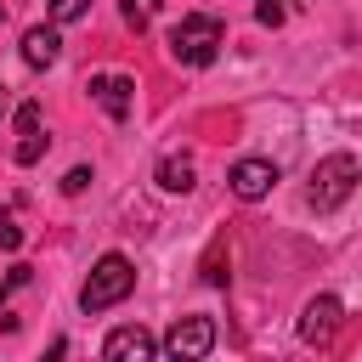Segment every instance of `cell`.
<instances>
[{
  "instance_id": "1",
  "label": "cell",
  "mask_w": 362,
  "mask_h": 362,
  "mask_svg": "<svg viewBox=\"0 0 362 362\" xmlns=\"http://www.w3.org/2000/svg\"><path fill=\"white\" fill-rule=\"evenodd\" d=\"M221 45H226V23H221L215 11H187V17L170 28V57H175L181 68H209V62L221 57Z\"/></svg>"
},
{
  "instance_id": "11",
  "label": "cell",
  "mask_w": 362,
  "mask_h": 362,
  "mask_svg": "<svg viewBox=\"0 0 362 362\" xmlns=\"http://www.w3.org/2000/svg\"><path fill=\"white\" fill-rule=\"evenodd\" d=\"M158 187L164 192H192V158H164L158 164Z\"/></svg>"
},
{
  "instance_id": "9",
  "label": "cell",
  "mask_w": 362,
  "mask_h": 362,
  "mask_svg": "<svg viewBox=\"0 0 362 362\" xmlns=\"http://www.w3.org/2000/svg\"><path fill=\"white\" fill-rule=\"evenodd\" d=\"M62 57V34H57V23H34L28 34H23V62L28 68H51Z\"/></svg>"
},
{
  "instance_id": "17",
  "label": "cell",
  "mask_w": 362,
  "mask_h": 362,
  "mask_svg": "<svg viewBox=\"0 0 362 362\" xmlns=\"http://www.w3.org/2000/svg\"><path fill=\"white\" fill-rule=\"evenodd\" d=\"M23 283H28V266H11V272L0 277V305H6V300H11V294H17Z\"/></svg>"
},
{
  "instance_id": "4",
  "label": "cell",
  "mask_w": 362,
  "mask_h": 362,
  "mask_svg": "<svg viewBox=\"0 0 362 362\" xmlns=\"http://www.w3.org/2000/svg\"><path fill=\"white\" fill-rule=\"evenodd\" d=\"M158 351H164V356H181V362L209 356V351H215V317H175Z\"/></svg>"
},
{
  "instance_id": "16",
  "label": "cell",
  "mask_w": 362,
  "mask_h": 362,
  "mask_svg": "<svg viewBox=\"0 0 362 362\" xmlns=\"http://www.w3.org/2000/svg\"><path fill=\"white\" fill-rule=\"evenodd\" d=\"M255 17H260L266 28H277V23L288 17V6H283V0H255Z\"/></svg>"
},
{
  "instance_id": "12",
  "label": "cell",
  "mask_w": 362,
  "mask_h": 362,
  "mask_svg": "<svg viewBox=\"0 0 362 362\" xmlns=\"http://www.w3.org/2000/svg\"><path fill=\"white\" fill-rule=\"evenodd\" d=\"M204 283H209V288H226V238L209 243V255H204Z\"/></svg>"
},
{
  "instance_id": "3",
  "label": "cell",
  "mask_w": 362,
  "mask_h": 362,
  "mask_svg": "<svg viewBox=\"0 0 362 362\" xmlns=\"http://www.w3.org/2000/svg\"><path fill=\"white\" fill-rule=\"evenodd\" d=\"M130 288H136V266H130L124 255H102V260L90 266L85 288H79V311H85V317H96V311L119 305Z\"/></svg>"
},
{
  "instance_id": "10",
  "label": "cell",
  "mask_w": 362,
  "mask_h": 362,
  "mask_svg": "<svg viewBox=\"0 0 362 362\" xmlns=\"http://www.w3.org/2000/svg\"><path fill=\"white\" fill-rule=\"evenodd\" d=\"M17 164H40V153H45V130H40V102H23L17 107Z\"/></svg>"
},
{
  "instance_id": "18",
  "label": "cell",
  "mask_w": 362,
  "mask_h": 362,
  "mask_svg": "<svg viewBox=\"0 0 362 362\" xmlns=\"http://www.w3.org/2000/svg\"><path fill=\"white\" fill-rule=\"evenodd\" d=\"M85 187H90V170H85V164H79V170H68V175H62V192H68V198H79V192H85Z\"/></svg>"
},
{
  "instance_id": "8",
  "label": "cell",
  "mask_w": 362,
  "mask_h": 362,
  "mask_svg": "<svg viewBox=\"0 0 362 362\" xmlns=\"http://www.w3.org/2000/svg\"><path fill=\"white\" fill-rule=\"evenodd\" d=\"M226 187H232L243 204H255V198H266V192L277 187V164H272V158H238L232 175H226Z\"/></svg>"
},
{
  "instance_id": "19",
  "label": "cell",
  "mask_w": 362,
  "mask_h": 362,
  "mask_svg": "<svg viewBox=\"0 0 362 362\" xmlns=\"http://www.w3.org/2000/svg\"><path fill=\"white\" fill-rule=\"evenodd\" d=\"M6 113H11V90L0 85V119H6Z\"/></svg>"
},
{
  "instance_id": "15",
  "label": "cell",
  "mask_w": 362,
  "mask_h": 362,
  "mask_svg": "<svg viewBox=\"0 0 362 362\" xmlns=\"http://www.w3.org/2000/svg\"><path fill=\"white\" fill-rule=\"evenodd\" d=\"M0 249H23V226L11 209H0Z\"/></svg>"
},
{
  "instance_id": "14",
  "label": "cell",
  "mask_w": 362,
  "mask_h": 362,
  "mask_svg": "<svg viewBox=\"0 0 362 362\" xmlns=\"http://www.w3.org/2000/svg\"><path fill=\"white\" fill-rule=\"evenodd\" d=\"M45 11H51V23H74L90 11V0H45Z\"/></svg>"
},
{
  "instance_id": "5",
  "label": "cell",
  "mask_w": 362,
  "mask_h": 362,
  "mask_svg": "<svg viewBox=\"0 0 362 362\" xmlns=\"http://www.w3.org/2000/svg\"><path fill=\"white\" fill-rule=\"evenodd\" d=\"M90 102L107 113V119H130V102H136V79L130 74H90Z\"/></svg>"
},
{
  "instance_id": "6",
  "label": "cell",
  "mask_w": 362,
  "mask_h": 362,
  "mask_svg": "<svg viewBox=\"0 0 362 362\" xmlns=\"http://www.w3.org/2000/svg\"><path fill=\"white\" fill-rule=\"evenodd\" d=\"M339 317H345V305H339L334 294L305 300V311H300V339H305V345H328V339L339 334Z\"/></svg>"
},
{
  "instance_id": "2",
  "label": "cell",
  "mask_w": 362,
  "mask_h": 362,
  "mask_svg": "<svg viewBox=\"0 0 362 362\" xmlns=\"http://www.w3.org/2000/svg\"><path fill=\"white\" fill-rule=\"evenodd\" d=\"M356 181H362V164H356L351 153H328V158H317V170H311L305 204H311L317 215H328V209H339V204L356 192Z\"/></svg>"
},
{
  "instance_id": "13",
  "label": "cell",
  "mask_w": 362,
  "mask_h": 362,
  "mask_svg": "<svg viewBox=\"0 0 362 362\" xmlns=\"http://www.w3.org/2000/svg\"><path fill=\"white\" fill-rule=\"evenodd\" d=\"M119 11H124V23H130V28L141 34V28H147V23H153V17L164 11V0H119Z\"/></svg>"
},
{
  "instance_id": "20",
  "label": "cell",
  "mask_w": 362,
  "mask_h": 362,
  "mask_svg": "<svg viewBox=\"0 0 362 362\" xmlns=\"http://www.w3.org/2000/svg\"><path fill=\"white\" fill-rule=\"evenodd\" d=\"M0 23H6V6H0Z\"/></svg>"
},
{
  "instance_id": "7",
  "label": "cell",
  "mask_w": 362,
  "mask_h": 362,
  "mask_svg": "<svg viewBox=\"0 0 362 362\" xmlns=\"http://www.w3.org/2000/svg\"><path fill=\"white\" fill-rule=\"evenodd\" d=\"M153 356H158V339H153L141 322L113 328V334L102 339V362H153Z\"/></svg>"
}]
</instances>
